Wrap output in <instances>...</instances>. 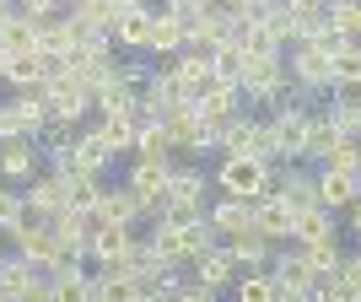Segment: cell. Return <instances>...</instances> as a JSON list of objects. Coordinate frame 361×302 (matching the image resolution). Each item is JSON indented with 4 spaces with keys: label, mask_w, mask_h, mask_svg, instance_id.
<instances>
[{
    "label": "cell",
    "mask_w": 361,
    "mask_h": 302,
    "mask_svg": "<svg viewBox=\"0 0 361 302\" xmlns=\"http://www.w3.org/2000/svg\"><path fill=\"white\" fill-rule=\"evenodd\" d=\"M44 103H49V124L87 130V119L97 114V92H92L75 71H65L60 81H44Z\"/></svg>",
    "instance_id": "obj_1"
},
{
    "label": "cell",
    "mask_w": 361,
    "mask_h": 302,
    "mask_svg": "<svg viewBox=\"0 0 361 302\" xmlns=\"http://www.w3.org/2000/svg\"><path fill=\"white\" fill-rule=\"evenodd\" d=\"M270 167L275 162H264V157H221V167L211 173V183L221 189L226 200H264L270 195Z\"/></svg>",
    "instance_id": "obj_2"
},
{
    "label": "cell",
    "mask_w": 361,
    "mask_h": 302,
    "mask_svg": "<svg viewBox=\"0 0 361 302\" xmlns=\"http://www.w3.org/2000/svg\"><path fill=\"white\" fill-rule=\"evenodd\" d=\"M286 71H291V81H297L307 97H313V92H324V97H329V92H334V54H324L318 44L286 49Z\"/></svg>",
    "instance_id": "obj_3"
},
{
    "label": "cell",
    "mask_w": 361,
    "mask_h": 302,
    "mask_svg": "<svg viewBox=\"0 0 361 302\" xmlns=\"http://www.w3.org/2000/svg\"><path fill=\"white\" fill-rule=\"evenodd\" d=\"M38 173H44V151H38L32 135H6V140H0V183L27 189Z\"/></svg>",
    "instance_id": "obj_4"
},
{
    "label": "cell",
    "mask_w": 361,
    "mask_h": 302,
    "mask_svg": "<svg viewBox=\"0 0 361 302\" xmlns=\"http://www.w3.org/2000/svg\"><path fill=\"white\" fill-rule=\"evenodd\" d=\"M0 130L6 135H44L49 130V103L44 97H22V92H11L6 103H0Z\"/></svg>",
    "instance_id": "obj_5"
},
{
    "label": "cell",
    "mask_w": 361,
    "mask_h": 302,
    "mask_svg": "<svg viewBox=\"0 0 361 302\" xmlns=\"http://www.w3.org/2000/svg\"><path fill=\"white\" fill-rule=\"evenodd\" d=\"M286 81V54H248V65H243V97H248V108L264 103L275 87Z\"/></svg>",
    "instance_id": "obj_6"
},
{
    "label": "cell",
    "mask_w": 361,
    "mask_h": 302,
    "mask_svg": "<svg viewBox=\"0 0 361 302\" xmlns=\"http://www.w3.org/2000/svg\"><path fill=\"white\" fill-rule=\"evenodd\" d=\"M195 108H200V119L211 124L216 135H221V124L226 119H238V114H248V97H243V87H226V81H211V87L195 97Z\"/></svg>",
    "instance_id": "obj_7"
},
{
    "label": "cell",
    "mask_w": 361,
    "mask_h": 302,
    "mask_svg": "<svg viewBox=\"0 0 361 302\" xmlns=\"http://www.w3.org/2000/svg\"><path fill=\"white\" fill-rule=\"evenodd\" d=\"M270 281H275V291H297V297H313V265H307V254H302L297 243L275 248Z\"/></svg>",
    "instance_id": "obj_8"
},
{
    "label": "cell",
    "mask_w": 361,
    "mask_h": 302,
    "mask_svg": "<svg viewBox=\"0 0 361 302\" xmlns=\"http://www.w3.org/2000/svg\"><path fill=\"white\" fill-rule=\"evenodd\" d=\"M124 189L146 205V216L157 211L167 200V162H140V157H130V173H124Z\"/></svg>",
    "instance_id": "obj_9"
},
{
    "label": "cell",
    "mask_w": 361,
    "mask_h": 302,
    "mask_svg": "<svg viewBox=\"0 0 361 302\" xmlns=\"http://www.w3.org/2000/svg\"><path fill=\"white\" fill-rule=\"evenodd\" d=\"M275 135H281V162H307V140H313V108H291L275 114Z\"/></svg>",
    "instance_id": "obj_10"
},
{
    "label": "cell",
    "mask_w": 361,
    "mask_h": 302,
    "mask_svg": "<svg viewBox=\"0 0 361 302\" xmlns=\"http://www.w3.org/2000/svg\"><path fill=\"white\" fill-rule=\"evenodd\" d=\"M361 200V173H345V167H318V205L324 211H350Z\"/></svg>",
    "instance_id": "obj_11"
},
{
    "label": "cell",
    "mask_w": 361,
    "mask_h": 302,
    "mask_svg": "<svg viewBox=\"0 0 361 302\" xmlns=\"http://www.w3.org/2000/svg\"><path fill=\"white\" fill-rule=\"evenodd\" d=\"M22 195H27V211H38V216H49V222H54V216L60 211H71V179H60V173H38V179L27 183V189H22Z\"/></svg>",
    "instance_id": "obj_12"
},
{
    "label": "cell",
    "mask_w": 361,
    "mask_h": 302,
    "mask_svg": "<svg viewBox=\"0 0 361 302\" xmlns=\"http://www.w3.org/2000/svg\"><path fill=\"white\" fill-rule=\"evenodd\" d=\"M183 275H195L200 286L221 291V286H232V281H238L243 270H238V259H232V254L221 248V243H216V248H205V254H195V259H189V270H183Z\"/></svg>",
    "instance_id": "obj_13"
},
{
    "label": "cell",
    "mask_w": 361,
    "mask_h": 302,
    "mask_svg": "<svg viewBox=\"0 0 361 302\" xmlns=\"http://www.w3.org/2000/svg\"><path fill=\"white\" fill-rule=\"evenodd\" d=\"M291 226H297V211H291L286 200H275V195L254 200V232H264L275 248H286V243H291Z\"/></svg>",
    "instance_id": "obj_14"
},
{
    "label": "cell",
    "mask_w": 361,
    "mask_h": 302,
    "mask_svg": "<svg viewBox=\"0 0 361 302\" xmlns=\"http://www.w3.org/2000/svg\"><path fill=\"white\" fill-rule=\"evenodd\" d=\"M146 286H140L135 275H124L119 265H103V270H92V302H140Z\"/></svg>",
    "instance_id": "obj_15"
},
{
    "label": "cell",
    "mask_w": 361,
    "mask_h": 302,
    "mask_svg": "<svg viewBox=\"0 0 361 302\" xmlns=\"http://www.w3.org/2000/svg\"><path fill=\"white\" fill-rule=\"evenodd\" d=\"M324 114L334 119V130L345 140H361V87H334L324 97Z\"/></svg>",
    "instance_id": "obj_16"
},
{
    "label": "cell",
    "mask_w": 361,
    "mask_h": 302,
    "mask_svg": "<svg viewBox=\"0 0 361 302\" xmlns=\"http://www.w3.org/2000/svg\"><path fill=\"white\" fill-rule=\"evenodd\" d=\"M183 44H189V32H183L167 11H157L151 38H146V60H151V65H167V60H178V54H183Z\"/></svg>",
    "instance_id": "obj_17"
},
{
    "label": "cell",
    "mask_w": 361,
    "mask_h": 302,
    "mask_svg": "<svg viewBox=\"0 0 361 302\" xmlns=\"http://www.w3.org/2000/svg\"><path fill=\"white\" fill-rule=\"evenodd\" d=\"M140 103H146V87H135L124 71L114 76L108 87H97V114H135L140 119ZM97 114H92V119H97Z\"/></svg>",
    "instance_id": "obj_18"
},
{
    "label": "cell",
    "mask_w": 361,
    "mask_h": 302,
    "mask_svg": "<svg viewBox=\"0 0 361 302\" xmlns=\"http://www.w3.org/2000/svg\"><path fill=\"white\" fill-rule=\"evenodd\" d=\"M151 22H157V11H151V6H135V11H124L119 22H114V49H119V54H146Z\"/></svg>",
    "instance_id": "obj_19"
},
{
    "label": "cell",
    "mask_w": 361,
    "mask_h": 302,
    "mask_svg": "<svg viewBox=\"0 0 361 302\" xmlns=\"http://www.w3.org/2000/svg\"><path fill=\"white\" fill-rule=\"evenodd\" d=\"M226 254L238 259V270L243 275H254V270H270L275 265V243L264 238V232H243V238H232V243H221Z\"/></svg>",
    "instance_id": "obj_20"
},
{
    "label": "cell",
    "mask_w": 361,
    "mask_h": 302,
    "mask_svg": "<svg viewBox=\"0 0 361 302\" xmlns=\"http://www.w3.org/2000/svg\"><path fill=\"white\" fill-rule=\"evenodd\" d=\"M211 226H216V238L221 243H232V238H243V232H254V205L248 200H216L211 205Z\"/></svg>",
    "instance_id": "obj_21"
},
{
    "label": "cell",
    "mask_w": 361,
    "mask_h": 302,
    "mask_svg": "<svg viewBox=\"0 0 361 302\" xmlns=\"http://www.w3.org/2000/svg\"><path fill=\"white\" fill-rule=\"evenodd\" d=\"M259 114H238L221 124V157H259Z\"/></svg>",
    "instance_id": "obj_22"
},
{
    "label": "cell",
    "mask_w": 361,
    "mask_h": 302,
    "mask_svg": "<svg viewBox=\"0 0 361 302\" xmlns=\"http://www.w3.org/2000/svg\"><path fill=\"white\" fill-rule=\"evenodd\" d=\"M75 162H81V173H103V179H108V167L119 162V157H114V146L103 140V130L87 124V130L75 135Z\"/></svg>",
    "instance_id": "obj_23"
},
{
    "label": "cell",
    "mask_w": 361,
    "mask_h": 302,
    "mask_svg": "<svg viewBox=\"0 0 361 302\" xmlns=\"http://www.w3.org/2000/svg\"><path fill=\"white\" fill-rule=\"evenodd\" d=\"M329 238H340V222H334V211H324V205L302 211L297 226H291V243H297V248H313V243H329Z\"/></svg>",
    "instance_id": "obj_24"
},
{
    "label": "cell",
    "mask_w": 361,
    "mask_h": 302,
    "mask_svg": "<svg viewBox=\"0 0 361 302\" xmlns=\"http://www.w3.org/2000/svg\"><path fill=\"white\" fill-rule=\"evenodd\" d=\"M49 286H54V302H92V270L87 265H54Z\"/></svg>",
    "instance_id": "obj_25"
},
{
    "label": "cell",
    "mask_w": 361,
    "mask_h": 302,
    "mask_svg": "<svg viewBox=\"0 0 361 302\" xmlns=\"http://www.w3.org/2000/svg\"><path fill=\"white\" fill-rule=\"evenodd\" d=\"M173 76H178V87L189 92V97H200V92L216 81V71H211V54H200V49H183L178 60H173Z\"/></svg>",
    "instance_id": "obj_26"
},
{
    "label": "cell",
    "mask_w": 361,
    "mask_h": 302,
    "mask_svg": "<svg viewBox=\"0 0 361 302\" xmlns=\"http://www.w3.org/2000/svg\"><path fill=\"white\" fill-rule=\"evenodd\" d=\"M92 124L103 130V140L114 146V157H135V130H140L135 114H97Z\"/></svg>",
    "instance_id": "obj_27"
},
{
    "label": "cell",
    "mask_w": 361,
    "mask_h": 302,
    "mask_svg": "<svg viewBox=\"0 0 361 302\" xmlns=\"http://www.w3.org/2000/svg\"><path fill=\"white\" fill-rule=\"evenodd\" d=\"M140 216H146V205H140L135 195H130V189H103V200H97V211H92V222H140Z\"/></svg>",
    "instance_id": "obj_28"
},
{
    "label": "cell",
    "mask_w": 361,
    "mask_h": 302,
    "mask_svg": "<svg viewBox=\"0 0 361 302\" xmlns=\"http://www.w3.org/2000/svg\"><path fill=\"white\" fill-rule=\"evenodd\" d=\"M135 157L140 162H173L178 151H173V140H167V124L162 119H140L135 130Z\"/></svg>",
    "instance_id": "obj_29"
},
{
    "label": "cell",
    "mask_w": 361,
    "mask_h": 302,
    "mask_svg": "<svg viewBox=\"0 0 361 302\" xmlns=\"http://www.w3.org/2000/svg\"><path fill=\"white\" fill-rule=\"evenodd\" d=\"M0 54H38V22L16 11L0 22Z\"/></svg>",
    "instance_id": "obj_30"
},
{
    "label": "cell",
    "mask_w": 361,
    "mask_h": 302,
    "mask_svg": "<svg viewBox=\"0 0 361 302\" xmlns=\"http://www.w3.org/2000/svg\"><path fill=\"white\" fill-rule=\"evenodd\" d=\"M340 140H345V135L334 130V119L324 114V108H313V140H307V162H318V167H324V162L334 157V151H340Z\"/></svg>",
    "instance_id": "obj_31"
},
{
    "label": "cell",
    "mask_w": 361,
    "mask_h": 302,
    "mask_svg": "<svg viewBox=\"0 0 361 302\" xmlns=\"http://www.w3.org/2000/svg\"><path fill=\"white\" fill-rule=\"evenodd\" d=\"M103 173H75L71 179V211H81V216H92L97 211V200H103Z\"/></svg>",
    "instance_id": "obj_32"
},
{
    "label": "cell",
    "mask_w": 361,
    "mask_h": 302,
    "mask_svg": "<svg viewBox=\"0 0 361 302\" xmlns=\"http://www.w3.org/2000/svg\"><path fill=\"white\" fill-rule=\"evenodd\" d=\"M32 275H38V270H32V265H27L22 254H6V259H0V291H6L11 302L32 286Z\"/></svg>",
    "instance_id": "obj_33"
},
{
    "label": "cell",
    "mask_w": 361,
    "mask_h": 302,
    "mask_svg": "<svg viewBox=\"0 0 361 302\" xmlns=\"http://www.w3.org/2000/svg\"><path fill=\"white\" fill-rule=\"evenodd\" d=\"M243 65H248V54H243V49L232 44V38H226V44L211 54V71H216V81H226V87H238V81H243Z\"/></svg>",
    "instance_id": "obj_34"
},
{
    "label": "cell",
    "mask_w": 361,
    "mask_h": 302,
    "mask_svg": "<svg viewBox=\"0 0 361 302\" xmlns=\"http://www.w3.org/2000/svg\"><path fill=\"white\" fill-rule=\"evenodd\" d=\"M232 302H275V281H270V270L238 275V281H232Z\"/></svg>",
    "instance_id": "obj_35"
},
{
    "label": "cell",
    "mask_w": 361,
    "mask_h": 302,
    "mask_svg": "<svg viewBox=\"0 0 361 302\" xmlns=\"http://www.w3.org/2000/svg\"><path fill=\"white\" fill-rule=\"evenodd\" d=\"M302 254H307V265H313V281H318V275H334L340 265H345V248H340V238L313 243V248H302Z\"/></svg>",
    "instance_id": "obj_36"
},
{
    "label": "cell",
    "mask_w": 361,
    "mask_h": 302,
    "mask_svg": "<svg viewBox=\"0 0 361 302\" xmlns=\"http://www.w3.org/2000/svg\"><path fill=\"white\" fill-rule=\"evenodd\" d=\"M264 32H270L281 49H297V11H291V6H270V16H264Z\"/></svg>",
    "instance_id": "obj_37"
},
{
    "label": "cell",
    "mask_w": 361,
    "mask_h": 302,
    "mask_svg": "<svg viewBox=\"0 0 361 302\" xmlns=\"http://www.w3.org/2000/svg\"><path fill=\"white\" fill-rule=\"evenodd\" d=\"M329 28L361 38V0H329Z\"/></svg>",
    "instance_id": "obj_38"
},
{
    "label": "cell",
    "mask_w": 361,
    "mask_h": 302,
    "mask_svg": "<svg viewBox=\"0 0 361 302\" xmlns=\"http://www.w3.org/2000/svg\"><path fill=\"white\" fill-rule=\"evenodd\" d=\"M22 211H27V195H22L16 183H0V232H11V226L22 222Z\"/></svg>",
    "instance_id": "obj_39"
},
{
    "label": "cell",
    "mask_w": 361,
    "mask_h": 302,
    "mask_svg": "<svg viewBox=\"0 0 361 302\" xmlns=\"http://www.w3.org/2000/svg\"><path fill=\"white\" fill-rule=\"evenodd\" d=\"M334 87H361V44L334 54Z\"/></svg>",
    "instance_id": "obj_40"
},
{
    "label": "cell",
    "mask_w": 361,
    "mask_h": 302,
    "mask_svg": "<svg viewBox=\"0 0 361 302\" xmlns=\"http://www.w3.org/2000/svg\"><path fill=\"white\" fill-rule=\"evenodd\" d=\"M173 302H221V291L200 286L195 275H183V281H178V291H173Z\"/></svg>",
    "instance_id": "obj_41"
},
{
    "label": "cell",
    "mask_w": 361,
    "mask_h": 302,
    "mask_svg": "<svg viewBox=\"0 0 361 302\" xmlns=\"http://www.w3.org/2000/svg\"><path fill=\"white\" fill-rule=\"evenodd\" d=\"M324 167H345V173H361V140H340V151H334Z\"/></svg>",
    "instance_id": "obj_42"
},
{
    "label": "cell",
    "mask_w": 361,
    "mask_h": 302,
    "mask_svg": "<svg viewBox=\"0 0 361 302\" xmlns=\"http://www.w3.org/2000/svg\"><path fill=\"white\" fill-rule=\"evenodd\" d=\"M16 11L27 16V22H44V16H54V11H65L60 0H16Z\"/></svg>",
    "instance_id": "obj_43"
},
{
    "label": "cell",
    "mask_w": 361,
    "mask_h": 302,
    "mask_svg": "<svg viewBox=\"0 0 361 302\" xmlns=\"http://www.w3.org/2000/svg\"><path fill=\"white\" fill-rule=\"evenodd\" d=\"M16 302H54V286H49V275H32V286L22 291Z\"/></svg>",
    "instance_id": "obj_44"
},
{
    "label": "cell",
    "mask_w": 361,
    "mask_h": 302,
    "mask_svg": "<svg viewBox=\"0 0 361 302\" xmlns=\"http://www.w3.org/2000/svg\"><path fill=\"white\" fill-rule=\"evenodd\" d=\"M334 275H340V281H350V286L361 291V248H356V254H345V265H340Z\"/></svg>",
    "instance_id": "obj_45"
},
{
    "label": "cell",
    "mask_w": 361,
    "mask_h": 302,
    "mask_svg": "<svg viewBox=\"0 0 361 302\" xmlns=\"http://www.w3.org/2000/svg\"><path fill=\"white\" fill-rule=\"evenodd\" d=\"M345 226H350V232H356V243H361V200H356V205H350V211H345Z\"/></svg>",
    "instance_id": "obj_46"
},
{
    "label": "cell",
    "mask_w": 361,
    "mask_h": 302,
    "mask_svg": "<svg viewBox=\"0 0 361 302\" xmlns=\"http://www.w3.org/2000/svg\"><path fill=\"white\" fill-rule=\"evenodd\" d=\"M281 6H291V11H307V6H324V0H281Z\"/></svg>",
    "instance_id": "obj_47"
},
{
    "label": "cell",
    "mask_w": 361,
    "mask_h": 302,
    "mask_svg": "<svg viewBox=\"0 0 361 302\" xmlns=\"http://www.w3.org/2000/svg\"><path fill=\"white\" fill-rule=\"evenodd\" d=\"M6 16H16V0H0V22H6Z\"/></svg>",
    "instance_id": "obj_48"
},
{
    "label": "cell",
    "mask_w": 361,
    "mask_h": 302,
    "mask_svg": "<svg viewBox=\"0 0 361 302\" xmlns=\"http://www.w3.org/2000/svg\"><path fill=\"white\" fill-rule=\"evenodd\" d=\"M60 6H65V11H75V6H81V0H60Z\"/></svg>",
    "instance_id": "obj_49"
},
{
    "label": "cell",
    "mask_w": 361,
    "mask_h": 302,
    "mask_svg": "<svg viewBox=\"0 0 361 302\" xmlns=\"http://www.w3.org/2000/svg\"><path fill=\"white\" fill-rule=\"evenodd\" d=\"M0 302H11V297H6V291H0Z\"/></svg>",
    "instance_id": "obj_50"
},
{
    "label": "cell",
    "mask_w": 361,
    "mask_h": 302,
    "mask_svg": "<svg viewBox=\"0 0 361 302\" xmlns=\"http://www.w3.org/2000/svg\"><path fill=\"white\" fill-rule=\"evenodd\" d=\"M0 140H6V130H0Z\"/></svg>",
    "instance_id": "obj_51"
},
{
    "label": "cell",
    "mask_w": 361,
    "mask_h": 302,
    "mask_svg": "<svg viewBox=\"0 0 361 302\" xmlns=\"http://www.w3.org/2000/svg\"><path fill=\"white\" fill-rule=\"evenodd\" d=\"M356 248H361V243H356Z\"/></svg>",
    "instance_id": "obj_52"
}]
</instances>
